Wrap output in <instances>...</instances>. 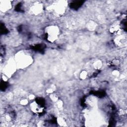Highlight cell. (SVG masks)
Listing matches in <instances>:
<instances>
[{"mask_svg": "<svg viewBox=\"0 0 127 127\" xmlns=\"http://www.w3.org/2000/svg\"><path fill=\"white\" fill-rule=\"evenodd\" d=\"M84 2L83 1H77V2H74L70 4V7L71 8L74 9L75 10L79 9L83 3Z\"/></svg>", "mask_w": 127, "mask_h": 127, "instance_id": "obj_1", "label": "cell"}]
</instances>
